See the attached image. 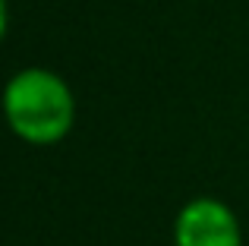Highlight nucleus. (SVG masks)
Masks as SVG:
<instances>
[{
  "label": "nucleus",
  "mask_w": 249,
  "mask_h": 246,
  "mask_svg": "<svg viewBox=\"0 0 249 246\" xmlns=\"http://www.w3.org/2000/svg\"><path fill=\"white\" fill-rule=\"evenodd\" d=\"M6 25H10V10H6V0H0V41L6 38Z\"/></svg>",
  "instance_id": "obj_3"
},
{
  "label": "nucleus",
  "mask_w": 249,
  "mask_h": 246,
  "mask_svg": "<svg viewBox=\"0 0 249 246\" xmlns=\"http://www.w3.org/2000/svg\"><path fill=\"white\" fill-rule=\"evenodd\" d=\"M3 120L29 145H57L76 123V98L60 73L25 67L6 79L0 95Z\"/></svg>",
  "instance_id": "obj_1"
},
{
  "label": "nucleus",
  "mask_w": 249,
  "mask_h": 246,
  "mask_svg": "<svg viewBox=\"0 0 249 246\" xmlns=\"http://www.w3.org/2000/svg\"><path fill=\"white\" fill-rule=\"evenodd\" d=\"M174 246H243L237 215L214 196H196L177 211Z\"/></svg>",
  "instance_id": "obj_2"
}]
</instances>
